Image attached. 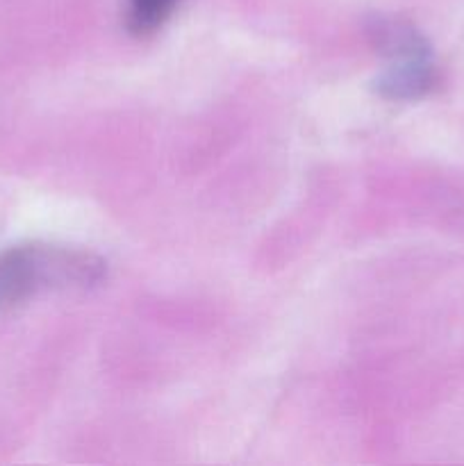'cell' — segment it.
<instances>
[{
    "mask_svg": "<svg viewBox=\"0 0 464 466\" xmlns=\"http://www.w3.org/2000/svg\"><path fill=\"white\" fill-rule=\"evenodd\" d=\"M176 5L177 0H127V27L136 36L150 35L166 23Z\"/></svg>",
    "mask_w": 464,
    "mask_h": 466,
    "instance_id": "3957f363",
    "label": "cell"
},
{
    "mask_svg": "<svg viewBox=\"0 0 464 466\" xmlns=\"http://www.w3.org/2000/svg\"><path fill=\"white\" fill-rule=\"evenodd\" d=\"M107 276L103 258L82 248L25 244L0 253V312L45 291L91 289Z\"/></svg>",
    "mask_w": 464,
    "mask_h": 466,
    "instance_id": "6da1fadb",
    "label": "cell"
},
{
    "mask_svg": "<svg viewBox=\"0 0 464 466\" xmlns=\"http://www.w3.org/2000/svg\"><path fill=\"white\" fill-rule=\"evenodd\" d=\"M371 35L387 55L385 71L376 80L382 98L417 100L435 89L439 80L435 53L417 27L398 18H378Z\"/></svg>",
    "mask_w": 464,
    "mask_h": 466,
    "instance_id": "7a4b0ae2",
    "label": "cell"
}]
</instances>
